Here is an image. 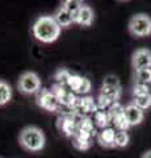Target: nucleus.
<instances>
[{
    "label": "nucleus",
    "instance_id": "obj_1",
    "mask_svg": "<svg viewBox=\"0 0 151 158\" xmlns=\"http://www.w3.org/2000/svg\"><path fill=\"white\" fill-rule=\"evenodd\" d=\"M61 31L62 28L58 25L54 17L50 16V15L40 16L32 27V32L34 38L43 44L55 42L61 36Z\"/></svg>",
    "mask_w": 151,
    "mask_h": 158
},
{
    "label": "nucleus",
    "instance_id": "obj_2",
    "mask_svg": "<svg viewBox=\"0 0 151 158\" xmlns=\"http://www.w3.org/2000/svg\"><path fill=\"white\" fill-rule=\"evenodd\" d=\"M18 142L22 149L30 153L41 152L46 145V137L42 129L36 125H28L22 128L18 135Z\"/></svg>",
    "mask_w": 151,
    "mask_h": 158
},
{
    "label": "nucleus",
    "instance_id": "obj_3",
    "mask_svg": "<svg viewBox=\"0 0 151 158\" xmlns=\"http://www.w3.org/2000/svg\"><path fill=\"white\" fill-rule=\"evenodd\" d=\"M129 33L134 37H146L151 34V17L146 13H137L131 16L128 24Z\"/></svg>",
    "mask_w": 151,
    "mask_h": 158
},
{
    "label": "nucleus",
    "instance_id": "obj_4",
    "mask_svg": "<svg viewBox=\"0 0 151 158\" xmlns=\"http://www.w3.org/2000/svg\"><path fill=\"white\" fill-rule=\"evenodd\" d=\"M17 87L24 95H37L41 91V79L34 71H25L18 78Z\"/></svg>",
    "mask_w": 151,
    "mask_h": 158
},
{
    "label": "nucleus",
    "instance_id": "obj_5",
    "mask_svg": "<svg viewBox=\"0 0 151 158\" xmlns=\"http://www.w3.org/2000/svg\"><path fill=\"white\" fill-rule=\"evenodd\" d=\"M122 94V86H121L120 79L116 75H105L103 79V85H101L100 95L110 99L112 102H118Z\"/></svg>",
    "mask_w": 151,
    "mask_h": 158
},
{
    "label": "nucleus",
    "instance_id": "obj_6",
    "mask_svg": "<svg viewBox=\"0 0 151 158\" xmlns=\"http://www.w3.org/2000/svg\"><path fill=\"white\" fill-rule=\"evenodd\" d=\"M36 103L40 108L47 112H58L61 108V104L54 92L47 88H41V91L36 95Z\"/></svg>",
    "mask_w": 151,
    "mask_h": 158
},
{
    "label": "nucleus",
    "instance_id": "obj_7",
    "mask_svg": "<svg viewBox=\"0 0 151 158\" xmlns=\"http://www.w3.org/2000/svg\"><path fill=\"white\" fill-rule=\"evenodd\" d=\"M57 125H58V129L61 131V133H63L67 138H72L77 132L76 113L70 112V113H65V115L59 116Z\"/></svg>",
    "mask_w": 151,
    "mask_h": 158
},
{
    "label": "nucleus",
    "instance_id": "obj_8",
    "mask_svg": "<svg viewBox=\"0 0 151 158\" xmlns=\"http://www.w3.org/2000/svg\"><path fill=\"white\" fill-rule=\"evenodd\" d=\"M70 111L85 116L87 113H96L99 111V108H97V104H96V99L85 95V96L76 98V100L74 104H72V107L70 108Z\"/></svg>",
    "mask_w": 151,
    "mask_h": 158
},
{
    "label": "nucleus",
    "instance_id": "obj_9",
    "mask_svg": "<svg viewBox=\"0 0 151 158\" xmlns=\"http://www.w3.org/2000/svg\"><path fill=\"white\" fill-rule=\"evenodd\" d=\"M131 66L134 71L151 69V50L146 48L137 49L131 56Z\"/></svg>",
    "mask_w": 151,
    "mask_h": 158
},
{
    "label": "nucleus",
    "instance_id": "obj_10",
    "mask_svg": "<svg viewBox=\"0 0 151 158\" xmlns=\"http://www.w3.org/2000/svg\"><path fill=\"white\" fill-rule=\"evenodd\" d=\"M51 91L54 92V95L57 96L61 107L65 106L70 110V108L72 107V104L75 103V100H76L75 94L72 92L67 86H62V85H57V83H54V85L51 86Z\"/></svg>",
    "mask_w": 151,
    "mask_h": 158
},
{
    "label": "nucleus",
    "instance_id": "obj_11",
    "mask_svg": "<svg viewBox=\"0 0 151 158\" xmlns=\"http://www.w3.org/2000/svg\"><path fill=\"white\" fill-rule=\"evenodd\" d=\"M67 87H69L72 92L80 94V95H87L92 88V83L89 79L85 77H81L79 74H71L69 83H67Z\"/></svg>",
    "mask_w": 151,
    "mask_h": 158
},
{
    "label": "nucleus",
    "instance_id": "obj_12",
    "mask_svg": "<svg viewBox=\"0 0 151 158\" xmlns=\"http://www.w3.org/2000/svg\"><path fill=\"white\" fill-rule=\"evenodd\" d=\"M125 116H126V118H128L130 127H135V125H139L143 121L145 111L138 108L133 102H131L125 107Z\"/></svg>",
    "mask_w": 151,
    "mask_h": 158
},
{
    "label": "nucleus",
    "instance_id": "obj_13",
    "mask_svg": "<svg viewBox=\"0 0 151 158\" xmlns=\"http://www.w3.org/2000/svg\"><path fill=\"white\" fill-rule=\"evenodd\" d=\"M93 20H95V12H93V9H92V7L84 4V6L80 8V11L77 12L76 17L74 20V23L77 24V25H80V27H85L87 28V27H91L92 25Z\"/></svg>",
    "mask_w": 151,
    "mask_h": 158
},
{
    "label": "nucleus",
    "instance_id": "obj_14",
    "mask_svg": "<svg viewBox=\"0 0 151 158\" xmlns=\"http://www.w3.org/2000/svg\"><path fill=\"white\" fill-rule=\"evenodd\" d=\"M116 133L113 128H105V129L101 131L99 135H97V142L100 144V146L106 148V149H112V148H116L114 145V137Z\"/></svg>",
    "mask_w": 151,
    "mask_h": 158
},
{
    "label": "nucleus",
    "instance_id": "obj_15",
    "mask_svg": "<svg viewBox=\"0 0 151 158\" xmlns=\"http://www.w3.org/2000/svg\"><path fill=\"white\" fill-rule=\"evenodd\" d=\"M53 17H54L57 24L61 28H69L71 24H74V17H72V15L69 11H66V9L63 8L62 6L54 12Z\"/></svg>",
    "mask_w": 151,
    "mask_h": 158
},
{
    "label": "nucleus",
    "instance_id": "obj_16",
    "mask_svg": "<svg viewBox=\"0 0 151 158\" xmlns=\"http://www.w3.org/2000/svg\"><path fill=\"white\" fill-rule=\"evenodd\" d=\"M92 140H93V138H89V137H85V136H81V135H77L76 133V135L72 137V146L80 152H85L93 144Z\"/></svg>",
    "mask_w": 151,
    "mask_h": 158
},
{
    "label": "nucleus",
    "instance_id": "obj_17",
    "mask_svg": "<svg viewBox=\"0 0 151 158\" xmlns=\"http://www.w3.org/2000/svg\"><path fill=\"white\" fill-rule=\"evenodd\" d=\"M12 99V87L6 81L0 79V107L8 104Z\"/></svg>",
    "mask_w": 151,
    "mask_h": 158
},
{
    "label": "nucleus",
    "instance_id": "obj_18",
    "mask_svg": "<svg viewBox=\"0 0 151 158\" xmlns=\"http://www.w3.org/2000/svg\"><path fill=\"white\" fill-rule=\"evenodd\" d=\"M93 120H95L96 127L101 128V129H105V128H108V125L112 123L108 111H100V110L95 113Z\"/></svg>",
    "mask_w": 151,
    "mask_h": 158
},
{
    "label": "nucleus",
    "instance_id": "obj_19",
    "mask_svg": "<svg viewBox=\"0 0 151 158\" xmlns=\"http://www.w3.org/2000/svg\"><path fill=\"white\" fill-rule=\"evenodd\" d=\"M151 85V69L134 71V85Z\"/></svg>",
    "mask_w": 151,
    "mask_h": 158
},
{
    "label": "nucleus",
    "instance_id": "obj_20",
    "mask_svg": "<svg viewBox=\"0 0 151 158\" xmlns=\"http://www.w3.org/2000/svg\"><path fill=\"white\" fill-rule=\"evenodd\" d=\"M84 6V3L80 2V0H65V2L62 3V7L66 9V11H69L71 15H72V17H76V15L77 12L80 11V8ZM75 24V23H74Z\"/></svg>",
    "mask_w": 151,
    "mask_h": 158
},
{
    "label": "nucleus",
    "instance_id": "obj_21",
    "mask_svg": "<svg viewBox=\"0 0 151 158\" xmlns=\"http://www.w3.org/2000/svg\"><path fill=\"white\" fill-rule=\"evenodd\" d=\"M112 123L114 124V128L118 132H126L130 128V124H129L128 118H126V116H125V112L120 113L118 116H116L113 120H112Z\"/></svg>",
    "mask_w": 151,
    "mask_h": 158
},
{
    "label": "nucleus",
    "instance_id": "obj_22",
    "mask_svg": "<svg viewBox=\"0 0 151 158\" xmlns=\"http://www.w3.org/2000/svg\"><path fill=\"white\" fill-rule=\"evenodd\" d=\"M71 74L67 69H58V70L54 73V81L57 85H62V86H67L69 83V79L71 77Z\"/></svg>",
    "mask_w": 151,
    "mask_h": 158
},
{
    "label": "nucleus",
    "instance_id": "obj_23",
    "mask_svg": "<svg viewBox=\"0 0 151 158\" xmlns=\"http://www.w3.org/2000/svg\"><path fill=\"white\" fill-rule=\"evenodd\" d=\"M133 103L138 108H141L142 111L149 110V108H151V94H147V95H143V96L134 98Z\"/></svg>",
    "mask_w": 151,
    "mask_h": 158
},
{
    "label": "nucleus",
    "instance_id": "obj_24",
    "mask_svg": "<svg viewBox=\"0 0 151 158\" xmlns=\"http://www.w3.org/2000/svg\"><path fill=\"white\" fill-rule=\"evenodd\" d=\"M130 142V137L128 132H117L114 137V145L116 148H126Z\"/></svg>",
    "mask_w": 151,
    "mask_h": 158
},
{
    "label": "nucleus",
    "instance_id": "obj_25",
    "mask_svg": "<svg viewBox=\"0 0 151 158\" xmlns=\"http://www.w3.org/2000/svg\"><path fill=\"white\" fill-rule=\"evenodd\" d=\"M122 112H125V107L121 104L120 102H114L113 104H112L110 107H109V110H108V113H109V117H110V121L113 120V118L116 117V116H118L120 113H122Z\"/></svg>",
    "mask_w": 151,
    "mask_h": 158
},
{
    "label": "nucleus",
    "instance_id": "obj_26",
    "mask_svg": "<svg viewBox=\"0 0 151 158\" xmlns=\"http://www.w3.org/2000/svg\"><path fill=\"white\" fill-rule=\"evenodd\" d=\"M147 94H151V88L149 85H137L135 83L133 87V96L138 98V96H143L147 95Z\"/></svg>",
    "mask_w": 151,
    "mask_h": 158
},
{
    "label": "nucleus",
    "instance_id": "obj_27",
    "mask_svg": "<svg viewBox=\"0 0 151 158\" xmlns=\"http://www.w3.org/2000/svg\"><path fill=\"white\" fill-rule=\"evenodd\" d=\"M113 103L114 102H112L110 99L105 98L103 95H100V94H99V96H97V99H96V104H97V108H99L100 111H105L106 108L109 110V107L113 104Z\"/></svg>",
    "mask_w": 151,
    "mask_h": 158
},
{
    "label": "nucleus",
    "instance_id": "obj_28",
    "mask_svg": "<svg viewBox=\"0 0 151 158\" xmlns=\"http://www.w3.org/2000/svg\"><path fill=\"white\" fill-rule=\"evenodd\" d=\"M141 158H151V149L150 150H146L142 156H141Z\"/></svg>",
    "mask_w": 151,
    "mask_h": 158
}]
</instances>
